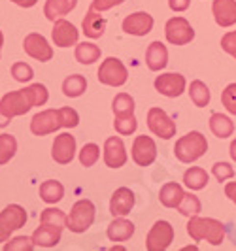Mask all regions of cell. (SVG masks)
Segmentation results:
<instances>
[{
	"mask_svg": "<svg viewBox=\"0 0 236 251\" xmlns=\"http://www.w3.org/2000/svg\"><path fill=\"white\" fill-rule=\"evenodd\" d=\"M48 99H50V93L42 83H32L30 87L4 95L0 100V128L10 125L13 117L25 115L30 108L44 106Z\"/></svg>",
	"mask_w": 236,
	"mask_h": 251,
	"instance_id": "1",
	"label": "cell"
},
{
	"mask_svg": "<svg viewBox=\"0 0 236 251\" xmlns=\"http://www.w3.org/2000/svg\"><path fill=\"white\" fill-rule=\"evenodd\" d=\"M79 125V115L74 108H59V110H44L36 113L30 121V132L34 136H46L59 128H74Z\"/></svg>",
	"mask_w": 236,
	"mask_h": 251,
	"instance_id": "2",
	"label": "cell"
},
{
	"mask_svg": "<svg viewBox=\"0 0 236 251\" xmlns=\"http://www.w3.org/2000/svg\"><path fill=\"white\" fill-rule=\"evenodd\" d=\"M187 234L195 242L206 240L211 246H221L225 242V226L217 219L193 215L189 217V223H187Z\"/></svg>",
	"mask_w": 236,
	"mask_h": 251,
	"instance_id": "3",
	"label": "cell"
},
{
	"mask_svg": "<svg viewBox=\"0 0 236 251\" xmlns=\"http://www.w3.org/2000/svg\"><path fill=\"white\" fill-rule=\"evenodd\" d=\"M206 151H208V142H206V136L202 132H199V130L187 132L185 136H182L174 146L176 159L180 163H185V164L199 161Z\"/></svg>",
	"mask_w": 236,
	"mask_h": 251,
	"instance_id": "4",
	"label": "cell"
},
{
	"mask_svg": "<svg viewBox=\"0 0 236 251\" xmlns=\"http://www.w3.org/2000/svg\"><path fill=\"white\" fill-rule=\"evenodd\" d=\"M95 204L87 199H81L78 201L72 206L70 210V215L66 217V228H70V232H76V234H81L85 232L89 226L93 225L95 221Z\"/></svg>",
	"mask_w": 236,
	"mask_h": 251,
	"instance_id": "5",
	"label": "cell"
},
{
	"mask_svg": "<svg viewBox=\"0 0 236 251\" xmlns=\"http://www.w3.org/2000/svg\"><path fill=\"white\" fill-rule=\"evenodd\" d=\"M99 81L102 85H108V87H121L127 83L129 79V70L127 66L121 63V59L117 57H108L106 61H102L99 68Z\"/></svg>",
	"mask_w": 236,
	"mask_h": 251,
	"instance_id": "6",
	"label": "cell"
},
{
	"mask_svg": "<svg viewBox=\"0 0 236 251\" xmlns=\"http://www.w3.org/2000/svg\"><path fill=\"white\" fill-rule=\"evenodd\" d=\"M174 242V226L168 221H157L151 226L146 238V250L148 251H164L170 248V244Z\"/></svg>",
	"mask_w": 236,
	"mask_h": 251,
	"instance_id": "7",
	"label": "cell"
},
{
	"mask_svg": "<svg viewBox=\"0 0 236 251\" xmlns=\"http://www.w3.org/2000/svg\"><path fill=\"white\" fill-rule=\"evenodd\" d=\"M164 34H166V40L172 46H187L195 38V30H193V26L185 17L178 15V17H172V19L166 21Z\"/></svg>",
	"mask_w": 236,
	"mask_h": 251,
	"instance_id": "8",
	"label": "cell"
},
{
	"mask_svg": "<svg viewBox=\"0 0 236 251\" xmlns=\"http://www.w3.org/2000/svg\"><path fill=\"white\" fill-rule=\"evenodd\" d=\"M148 126L155 136H159L162 140H170L172 136H176V123L161 108H149Z\"/></svg>",
	"mask_w": 236,
	"mask_h": 251,
	"instance_id": "9",
	"label": "cell"
},
{
	"mask_svg": "<svg viewBox=\"0 0 236 251\" xmlns=\"http://www.w3.org/2000/svg\"><path fill=\"white\" fill-rule=\"evenodd\" d=\"M23 50L28 57H32V59H36L40 63H48L53 59V50H51V46L48 44V40L42 36V34H38V32H30L28 36H25L23 40Z\"/></svg>",
	"mask_w": 236,
	"mask_h": 251,
	"instance_id": "10",
	"label": "cell"
},
{
	"mask_svg": "<svg viewBox=\"0 0 236 251\" xmlns=\"http://www.w3.org/2000/svg\"><path fill=\"white\" fill-rule=\"evenodd\" d=\"M185 77L178 72H168V74H161L155 77V89L157 93H161L162 97L168 99H176L185 91Z\"/></svg>",
	"mask_w": 236,
	"mask_h": 251,
	"instance_id": "11",
	"label": "cell"
},
{
	"mask_svg": "<svg viewBox=\"0 0 236 251\" xmlns=\"http://www.w3.org/2000/svg\"><path fill=\"white\" fill-rule=\"evenodd\" d=\"M131 155H132V161L138 166H149V164L155 163V159H157V146H155L153 138L142 134V136H136V140H134Z\"/></svg>",
	"mask_w": 236,
	"mask_h": 251,
	"instance_id": "12",
	"label": "cell"
},
{
	"mask_svg": "<svg viewBox=\"0 0 236 251\" xmlns=\"http://www.w3.org/2000/svg\"><path fill=\"white\" fill-rule=\"evenodd\" d=\"M76 155V138L68 132L59 134L51 146V157L59 164H70Z\"/></svg>",
	"mask_w": 236,
	"mask_h": 251,
	"instance_id": "13",
	"label": "cell"
},
{
	"mask_svg": "<svg viewBox=\"0 0 236 251\" xmlns=\"http://www.w3.org/2000/svg\"><path fill=\"white\" fill-rule=\"evenodd\" d=\"M153 17L148 12H136L123 19V30L131 36H146L153 30Z\"/></svg>",
	"mask_w": 236,
	"mask_h": 251,
	"instance_id": "14",
	"label": "cell"
},
{
	"mask_svg": "<svg viewBox=\"0 0 236 251\" xmlns=\"http://www.w3.org/2000/svg\"><path fill=\"white\" fill-rule=\"evenodd\" d=\"M127 150L119 136H110L104 142V163L110 168H121L127 163Z\"/></svg>",
	"mask_w": 236,
	"mask_h": 251,
	"instance_id": "15",
	"label": "cell"
},
{
	"mask_svg": "<svg viewBox=\"0 0 236 251\" xmlns=\"http://www.w3.org/2000/svg\"><path fill=\"white\" fill-rule=\"evenodd\" d=\"M51 38H53L55 46H59V48H70V46H76V44H78L79 30H78L72 23H68L66 19H57V21L53 23Z\"/></svg>",
	"mask_w": 236,
	"mask_h": 251,
	"instance_id": "16",
	"label": "cell"
},
{
	"mask_svg": "<svg viewBox=\"0 0 236 251\" xmlns=\"http://www.w3.org/2000/svg\"><path fill=\"white\" fill-rule=\"evenodd\" d=\"M134 193L129 187H119L113 191L112 201H110V214L113 217H125L127 214H131V210L134 208Z\"/></svg>",
	"mask_w": 236,
	"mask_h": 251,
	"instance_id": "17",
	"label": "cell"
},
{
	"mask_svg": "<svg viewBox=\"0 0 236 251\" xmlns=\"http://www.w3.org/2000/svg\"><path fill=\"white\" fill-rule=\"evenodd\" d=\"M211 13L219 26H233L236 23V0H213Z\"/></svg>",
	"mask_w": 236,
	"mask_h": 251,
	"instance_id": "18",
	"label": "cell"
},
{
	"mask_svg": "<svg viewBox=\"0 0 236 251\" xmlns=\"http://www.w3.org/2000/svg\"><path fill=\"white\" fill-rule=\"evenodd\" d=\"M81 30L87 38H100L106 30V19L102 17V12L95 10L93 6L87 10L83 21H81Z\"/></svg>",
	"mask_w": 236,
	"mask_h": 251,
	"instance_id": "19",
	"label": "cell"
},
{
	"mask_svg": "<svg viewBox=\"0 0 236 251\" xmlns=\"http://www.w3.org/2000/svg\"><path fill=\"white\" fill-rule=\"evenodd\" d=\"M146 64L151 72H161L168 64V50L162 42H151L146 51Z\"/></svg>",
	"mask_w": 236,
	"mask_h": 251,
	"instance_id": "20",
	"label": "cell"
},
{
	"mask_svg": "<svg viewBox=\"0 0 236 251\" xmlns=\"http://www.w3.org/2000/svg\"><path fill=\"white\" fill-rule=\"evenodd\" d=\"M26 223V212L19 204H10L0 212V225H4L8 230H17Z\"/></svg>",
	"mask_w": 236,
	"mask_h": 251,
	"instance_id": "21",
	"label": "cell"
},
{
	"mask_svg": "<svg viewBox=\"0 0 236 251\" xmlns=\"http://www.w3.org/2000/svg\"><path fill=\"white\" fill-rule=\"evenodd\" d=\"M61 232L62 228H59V226H51L42 223L34 230L32 242H34V246H40V248H55L61 242Z\"/></svg>",
	"mask_w": 236,
	"mask_h": 251,
	"instance_id": "22",
	"label": "cell"
},
{
	"mask_svg": "<svg viewBox=\"0 0 236 251\" xmlns=\"http://www.w3.org/2000/svg\"><path fill=\"white\" fill-rule=\"evenodd\" d=\"M76 4H78V0H46L44 15L50 19L51 23H55L57 19H62L64 15L72 12Z\"/></svg>",
	"mask_w": 236,
	"mask_h": 251,
	"instance_id": "23",
	"label": "cell"
},
{
	"mask_svg": "<svg viewBox=\"0 0 236 251\" xmlns=\"http://www.w3.org/2000/svg\"><path fill=\"white\" fill-rule=\"evenodd\" d=\"M132 234H134V225H132V221H129L125 217H115L108 225V238L112 242H125Z\"/></svg>",
	"mask_w": 236,
	"mask_h": 251,
	"instance_id": "24",
	"label": "cell"
},
{
	"mask_svg": "<svg viewBox=\"0 0 236 251\" xmlns=\"http://www.w3.org/2000/svg\"><path fill=\"white\" fill-rule=\"evenodd\" d=\"M184 195H185V191L182 189L180 183H176V181H168V183H164L159 191V201L164 208H178V204L182 202L184 199Z\"/></svg>",
	"mask_w": 236,
	"mask_h": 251,
	"instance_id": "25",
	"label": "cell"
},
{
	"mask_svg": "<svg viewBox=\"0 0 236 251\" xmlns=\"http://www.w3.org/2000/svg\"><path fill=\"white\" fill-rule=\"evenodd\" d=\"M210 130L217 138H229L235 132V123L231 121V117H227L223 113H211Z\"/></svg>",
	"mask_w": 236,
	"mask_h": 251,
	"instance_id": "26",
	"label": "cell"
},
{
	"mask_svg": "<svg viewBox=\"0 0 236 251\" xmlns=\"http://www.w3.org/2000/svg\"><path fill=\"white\" fill-rule=\"evenodd\" d=\"M208 181H210L208 172H206L204 168H200V166H191L189 170H185V174H184V183H185L191 191H200V189H204L208 185Z\"/></svg>",
	"mask_w": 236,
	"mask_h": 251,
	"instance_id": "27",
	"label": "cell"
},
{
	"mask_svg": "<svg viewBox=\"0 0 236 251\" xmlns=\"http://www.w3.org/2000/svg\"><path fill=\"white\" fill-rule=\"evenodd\" d=\"M85 89H87V79L81 74L68 75V77L62 81V93H64V97H68V99H78V97H81V95L85 93Z\"/></svg>",
	"mask_w": 236,
	"mask_h": 251,
	"instance_id": "28",
	"label": "cell"
},
{
	"mask_svg": "<svg viewBox=\"0 0 236 251\" xmlns=\"http://www.w3.org/2000/svg\"><path fill=\"white\" fill-rule=\"evenodd\" d=\"M64 197V187L61 181L57 179H48L40 185V199L48 204H55V202L62 201Z\"/></svg>",
	"mask_w": 236,
	"mask_h": 251,
	"instance_id": "29",
	"label": "cell"
},
{
	"mask_svg": "<svg viewBox=\"0 0 236 251\" xmlns=\"http://www.w3.org/2000/svg\"><path fill=\"white\" fill-rule=\"evenodd\" d=\"M100 48L91 44V42H81V44H76V61L81 64H93L100 59Z\"/></svg>",
	"mask_w": 236,
	"mask_h": 251,
	"instance_id": "30",
	"label": "cell"
},
{
	"mask_svg": "<svg viewBox=\"0 0 236 251\" xmlns=\"http://www.w3.org/2000/svg\"><path fill=\"white\" fill-rule=\"evenodd\" d=\"M187 93H189L191 100H193V104H195L197 108H204V106L210 104V89H208V85H206L204 81H200V79L191 81Z\"/></svg>",
	"mask_w": 236,
	"mask_h": 251,
	"instance_id": "31",
	"label": "cell"
},
{
	"mask_svg": "<svg viewBox=\"0 0 236 251\" xmlns=\"http://www.w3.org/2000/svg\"><path fill=\"white\" fill-rule=\"evenodd\" d=\"M178 212L185 217H193V215H199L202 212V204H200L199 197H195L193 193H185L182 202L178 204Z\"/></svg>",
	"mask_w": 236,
	"mask_h": 251,
	"instance_id": "32",
	"label": "cell"
},
{
	"mask_svg": "<svg viewBox=\"0 0 236 251\" xmlns=\"http://www.w3.org/2000/svg\"><path fill=\"white\" fill-rule=\"evenodd\" d=\"M112 110L113 115H132L134 113V99L127 93H119L113 99Z\"/></svg>",
	"mask_w": 236,
	"mask_h": 251,
	"instance_id": "33",
	"label": "cell"
},
{
	"mask_svg": "<svg viewBox=\"0 0 236 251\" xmlns=\"http://www.w3.org/2000/svg\"><path fill=\"white\" fill-rule=\"evenodd\" d=\"M113 128H115V132L121 134V136H129V134L136 132L138 121H136V117H134V113H132V115H115Z\"/></svg>",
	"mask_w": 236,
	"mask_h": 251,
	"instance_id": "34",
	"label": "cell"
},
{
	"mask_svg": "<svg viewBox=\"0 0 236 251\" xmlns=\"http://www.w3.org/2000/svg\"><path fill=\"white\" fill-rule=\"evenodd\" d=\"M15 151H17V140L12 134H0V166L10 163Z\"/></svg>",
	"mask_w": 236,
	"mask_h": 251,
	"instance_id": "35",
	"label": "cell"
},
{
	"mask_svg": "<svg viewBox=\"0 0 236 251\" xmlns=\"http://www.w3.org/2000/svg\"><path fill=\"white\" fill-rule=\"evenodd\" d=\"M40 223L64 228V226H66V215H64V212L59 210V208H46V210L42 212V215H40Z\"/></svg>",
	"mask_w": 236,
	"mask_h": 251,
	"instance_id": "36",
	"label": "cell"
},
{
	"mask_svg": "<svg viewBox=\"0 0 236 251\" xmlns=\"http://www.w3.org/2000/svg\"><path fill=\"white\" fill-rule=\"evenodd\" d=\"M99 159H100V148L97 144H85L81 148V151H79V163H81V166H85V168L93 166Z\"/></svg>",
	"mask_w": 236,
	"mask_h": 251,
	"instance_id": "37",
	"label": "cell"
},
{
	"mask_svg": "<svg viewBox=\"0 0 236 251\" xmlns=\"http://www.w3.org/2000/svg\"><path fill=\"white\" fill-rule=\"evenodd\" d=\"M12 75H13V79H15V81L25 83V81H30V79H32L34 70L30 68V64H26V63H13Z\"/></svg>",
	"mask_w": 236,
	"mask_h": 251,
	"instance_id": "38",
	"label": "cell"
},
{
	"mask_svg": "<svg viewBox=\"0 0 236 251\" xmlns=\"http://www.w3.org/2000/svg\"><path fill=\"white\" fill-rule=\"evenodd\" d=\"M4 250L6 251H32L34 250V242H32V238H26V236H17V238L6 242Z\"/></svg>",
	"mask_w": 236,
	"mask_h": 251,
	"instance_id": "39",
	"label": "cell"
},
{
	"mask_svg": "<svg viewBox=\"0 0 236 251\" xmlns=\"http://www.w3.org/2000/svg\"><path fill=\"white\" fill-rule=\"evenodd\" d=\"M221 102L227 108V112L236 115V83H229L221 93Z\"/></svg>",
	"mask_w": 236,
	"mask_h": 251,
	"instance_id": "40",
	"label": "cell"
},
{
	"mask_svg": "<svg viewBox=\"0 0 236 251\" xmlns=\"http://www.w3.org/2000/svg\"><path fill=\"white\" fill-rule=\"evenodd\" d=\"M211 172H213L217 181H227V179L235 176V168L229 163H215L211 166Z\"/></svg>",
	"mask_w": 236,
	"mask_h": 251,
	"instance_id": "41",
	"label": "cell"
},
{
	"mask_svg": "<svg viewBox=\"0 0 236 251\" xmlns=\"http://www.w3.org/2000/svg\"><path fill=\"white\" fill-rule=\"evenodd\" d=\"M221 50L236 59V30L227 32V34L221 38Z\"/></svg>",
	"mask_w": 236,
	"mask_h": 251,
	"instance_id": "42",
	"label": "cell"
},
{
	"mask_svg": "<svg viewBox=\"0 0 236 251\" xmlns=\"http://www.w3.org/2000/svg\"><path fill=\"white\" fill-rule=\"evenodd\" d=\"M125 0H93V8L95 10H99V12H108V10H112L115 6H119V4H123Z\"/></svg>",
	"mask_w": 236,
	"mask_h": 251,
	"instance_id": "43",
	"label": "cell"
},
{
	"mask_svg": "<svg viewBox=\"0 0 236 251\" xmlns=\"http://www.w3.org/2000/svg\"><path fill=\"white\" fill-rule=\"evenodd\" d=\"M189 4H191V0H168V6L172 12H185Z\"/></svg>",
	"mask_w": 236,
	"mask_h": 251,
	"instance_id": "44",
	"label": "cell"
},
{
	"mask_svg": "<svg viewBox=\"0 0 236 251\" xmlns=\"http://www.w3.org/2000/svg\"><path fill=\"white\" fill-rule=\"evenodd\" d=\"M225 197H229L236 204V181H229L225 185Z\"/></svg>",
	"mask_w": 236,
	"mask_h": 251,
	"instance_id": "45",
	"label": "cell"
},
{
	"mask_svg": "<svg viewBox=\"0 0 236 251\" xmlns=\"http://www.w3.org/2000/svg\"><path fill=\"white\" fill-rule=\"evenodd\" d=\"M13 4H17V6H21V8H32V6H36L38 0H12Z\"/></svg>",
	"mask_w": 236,
	"mask_h": 251,
	"instance_id": "46",
	"label": "cell"
},
{
	"mask_svg": "<svg viewBox=\"0 0 236 251\" xmlns=\"http://www.w3.org/2000/svg\"><path fill=\"white\" fill-rule=\"evenodd\" d=\"M10 234H12V230H8L4 225H0V242H8Z\"/></svg>",
	"mask_w": 236,
	"mask_h": 251,
	"instance_id": "47",
	"label": "cell"
},
{
	"mask_svg": "<svg viewBox=\"0 0 236 251\" xmlns=\"http://www.w3.org/2000/svg\"><path fill=\"white\" fill-rule=\"evenodd\" d=\"M231 157H233V161L236 163V140L231 142Z\"/></svg>",
	"mask_w": 236,
	"mask_h": 251,
	"instance_id": "48",
	"label": "cell"
},
{
	"mask_svg": "<svg viewBox=\"0 0 236 251\" xmlns=\"http://www.w3.org/2000/svg\"><path fill=\"white\" fill-rule=\"evenodd\" d=\"M2 44H4V34H2V30H0V51H2Z\"/></svg>",
	"mask_w": 236,
	"mask_h": 251,
	"instance_id": "49",
	"label": "cell"
}]
</instances>
